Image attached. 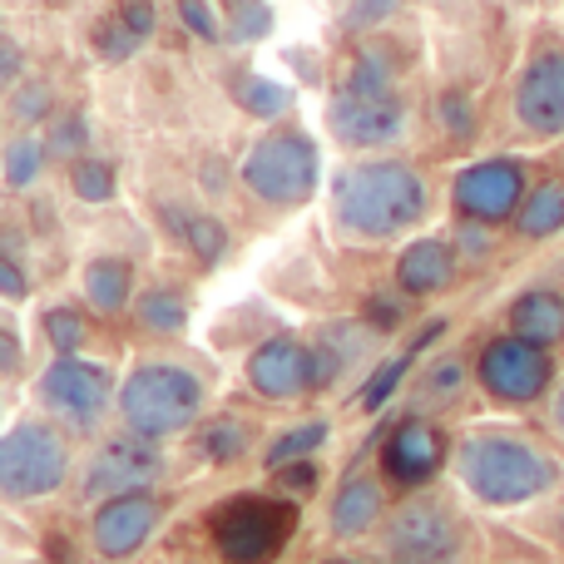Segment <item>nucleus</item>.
I'll list each match as a JSON object with an SVG mask.
<instances>
[{
    "instance_id": "obj_38",
    "label": "nucleus",
    "mask_w": 564,
    "mask_h": 564,
    "mask_svg": "<svg viewBox=\"0 0 564 564\" xmlns=\"http://www.w3.org/2000/svg\"><path fill=\"white\" fill-rule=\"evenodd\" d=\"M119 20H124L139 40L154 35V0H124V6H119Z\"/></svg>"
},
{
    "instance_id": "obj_23",
    "label": "nucleus",
    "mask_w": 564,
    "mask_h": 564,
    "mask_svg": "<svg viewBox=\"0 0 564 564\" xmlns=\"http://www.w3.org/2000/svg\"><path fill=\"white\" fill-rule=\"evenodd\" d=\"M234 99H238V105H243L253 119H278V115H288L292 89L278 85V79H268V75H238V79H234Z\"/></svg>"
},
{
    "instance_id": "obj_43",
    "label": "nucleus",
    "mask_w": 564,
    "mask_h": 564,
    "mask_svg": "<svg viewBox=\"0 0 564 564\" xmlns=\"http://www.w3.org/2000/svg\"><path fill=\"white\" fill-rule=\"evenodd\" d=\"M20 371V337L10 327H0V377H15Z\"/></svg>"
},
{
    "instance_id": "obj_16",
    "label": "nucleus",
    "mask_w": 564,
    "mask_h": 564,
    "mask_svg": "<svg viewBox=\"0 0 564 564\" xmlns=\"http://www.w3.org/2000/svg\"><path fill=\"white\" fill-rule=\"evenodd\" d=\"M307 377H312V351L297 347L292 337L263 341V347L248 357V381H253L258 397H273V401L297 397V391L307 387Z\"/></svg>"
},
{
    "instance_id": "obj_12",
    "label": "nucleus",
    "mask_w": 564,
    "mask_h": 564,
    "mask_svg": "<svg viewBox=\"0 0 564 564\" xmlns=\"http://www.w3.org/2000/svg\"><path fill=\"white\" fill-rule=\"evenodd\" d=\"M159 476H164V451L149 436H119L89 460L85 496H129V490H149Z\"/></svg>"
},
{
    "instance_id": "obj_14",
    "label": "nucleus",
    "mask_w": 564,
    "mask_h": 564,
    "mask_svg": "<svg viewBox=\"0 0 564 564\" xmlns=\"http://www.w3.org/2000/svg\"><path fill=\"white\" fill-rule=\"evenodd\" d=\"M159 525V500L149 490H129V496H109L95 510V550L105 560H129Z\"/></svg>"
},
{
    "instance_id": "obj_18",
    "label": "nucleus",
    "mask_w": 564,
    "mask_h": 564,
    "mask_svg": "<svg viewBox=\"0 0 564 564\" xmlns=\"http://www.w3.org/2000/svg\"><path fill=\"white\" fill-rule=\"evenodd\" d=\"M510 332L550 351L555 341H564V297H560L555 288L520 292V297L510 302Z\"/></svg>"
},
{
    "instance_id": "obj_45",
    "label": "nucleus",
    "mask_w": 564,
    "mask_h": 564,
    "mask_svg": "<svg viewBox=\"0 0 564 564\" xmlns=\"http://www.w3.org/2000/svg\"><path fill=\"white\" fill-rule=\"evenodd\" d=\"M460 238H466V248H470V253H476V258H480V253H486V248H490V243H486V238H480V234H476V228H466V234H460Z\"/></svg>"
},
{
    "instance_id": "obj_2",
    "label": "nucleus",
    "mask_w": 564,
    "mask_h": 564,
    "mask_svg": "<svg viewBox=\"0 0 564 564\" xmlns=\"http://www.w3.org/2000/svg\"><path fill=\"white\" fill-rule=\"evenodd\" d=\"M460 480L486 506H525L560 480V466L520 436H476L460 446Z\"/></svg>"
},
{
    "instance_id": "obj_28",
    "label": "nucleus",
    "mask_w": 564,
    "mask_h": 564,
    "mask_svg": "<svg viewBox=\"0 0 564 564\" xmlns=\"http://www.w3.org/2000/svg\"><path fill=\"white\" fill-rule=\"evenodd\" d=\"M69 184H75V194L85 198V204H109V198H115V169H109L105 159H79Z\"/></svg>"
},
{
    "instance_id": "obj_35",
    "label": "nucleus",
    "mask_w": 564,
    "mask_h": 564,
    "mask_svg": "<svg viewBox=\"0 0 564 564\" xmlns=\"http://www.w3.org/2000/svg\"><path fill=\"white\" fill-rule=\"evenodd\" d=\"M85 139H89L85 119L69 115V119H59V124H55V134H50V149H55V154H79V149H85Z\"/></svg>"
},
{
    "instance_id": "obj_10",
    "label": "nucleus",
    "mask_w": 564,
    "mask_h": 564,
    "mask_svg": "<svg viewBox=\"0 0 564 564\" xmlns=\"http://www.w3.org/2000/svg\"><path fill=\"white\" fill-rule=\"evenodd\" d=\"M387 540L401 560L411 564H441L460 550V525L441 500H406V506L391 516Z\"/></svg>"
},
{
    "instance_id": "obj_36",
    "label": "nucleus",
    "mask_w": 564,
    "mask_h": 564,
    "mask_svg": "<svg viewBox=\"0 0 564 564\" xmlns=\"http://www.w3.org/2000/svg\"><path fill=\"white\" fill-rule=\"evenodd\" d=\"M441 119H446V129L456 139H470V129H476V115H470L466 95H446V99H441Z\"/></svg>"
},
{
    "instance_id": "obj_17",
    "label": "nucleus",
    "mask_w": 564,
    "mask_h": 564,
    "mask_svg": "<svg viewBox=\"0 0 564 564\" xmlns=\"http://www.w3.org/2000/svg\"><path fill=\"white\" fill-rule=\"evenodd\" d=\"M451 278H456V253H451V243H441V238H421V243H411L397 263V288L406 292V297L441 292Z\"/></svg>"
},
{
    "instance_id": "obj_1",
    "label": "nucleus",
    "mask_w": 564,
    "mask_h": 564,
    "mask_svg": "<svg viewBox=\"0 0 564 564\" xmlns=\"http://www.w3.org/2000/svg\"><path fill=\"white\" fill-rule=\"evenodd\" d=\"M337 224L357 238H397L426 214V184L411 164L381 159V164H357L332 184Z\"/></svg>"
},
{
    "instance_id": "obj_29",
    "label": "nucleus",
    "mask_w": 564,
    "mask_h": 564,
    "mask_svg": "<svg viewBox=\"0 0 564 564\" xmlns=\"http://www.w3.org/2000/svg\"><path fill=\"white\" fill-rule=\"evenodd\" d=\"M45 337H50V347L59 351V357H75L79 347H85V317L79 312H69V307H50L45 312Z\"/></svg>"
},
{
    "instance_id": "obj_37",
    "label": "nucleus",
    "mask_w": 564,
    "mask_h": 564,
    "mask_svg": "<svg viewBox=\"0 0 564 564\" xmlns=\"http://www.w3.org/2000/svg\"><path fill=\"white\" fill-rule=\"evenodd\" d=\"M10 109H15V119H45L50 115V85H25Z\"/></svg>"
},
{
    "instance_id": "obj_7",
    "label": "nucleus",
    "mask_w": 564,
    "mask_h": 564,
    "mask_svg": "<svg viewBox=\"0 0 564 564\" xmlns=\"http://www.w3.org/2000/svg\"><path fill=\"white\" fill-rule=\"evenodd\" d=\"M297 510L282 500H234L228 510L214 516V545L228 564H263L288 545Z\"/></svg>"
},
{
    "instance_id": "obj_39",
    "label": "nucleus",
    "mask_w": 564,
    "mask_h": 564,
    "mask_svg": "<svg viewBox=\"0 0 564 564\" xmlns=\"http://www.w3.org/2000/svg\"><path fill=\"white\" fill-rule=\"evenodd\" d=\"M278 480H282L288 490H297V496H302V490L312 496V486H317V466H312V460H292V466L278 470Z\"/></svg>"
},
{
    "instance_id": "obj_26",
    "label": "nucleus",
    "mask_w": 564,
    "mask_h": 564,
    "mask_svg": "<svg viewBox=\"0 0 564 564\" xmlns=\"http://www.w3.org/2000/svg\"><path fill=\"white\" fill-rule=\"evenodd\" d=\"M178 234H184V243L194 248L204 263H218V258L228 253V228L218 224V218H208V214H194L188 224H178Z\"/></svg>"
},
{
    "instance_id": "obj_13",
    "label": "nucleus",
    "mask_w": 564,
    "mask_h": 564,
    "mask_svg": "<svg viewBox=\"0 0 564 564\" xmlns=\"http://www.w3.org/2000/svg\"><path fill=\"white\" fill-rule=\"evenodd\" d=\"M516 119L530 134H564V50H545L516 85Z\"/></svg>"
},
{
    "instance_id": "obj_44",
    "label": "nucleus",
    "mask_w": 564,
    "mask_h": 564,
    "mask_svg": "<svg viewBox=\"0 0 564 564\" xmlns=\"http://www.w3.org/2000/svg\"><path fill=\"white\" fill-rule=\"evenodd\" d=\"M20 65H25V59H20V45L15 40H0V85H10V79L20 75Z\"/></svg>"
},
{
    "instance_id": "obj_8",
    "label": "nucleus",
    "mask_w": 564,
    "mask_h": 564,
    "mask_svg": "<svg viewBox=\"0 0 564 564\" xmlns=\"http://www.w3.org/2000/svg\"><path fill=\"white\" fill-rule=\"evenodd\" d=\"M476 377L496 401H540L550 377H555V361H550L545 347L510 332V337L486 341V351L476 361Z\"/></svg>"
},
{
    "instance_id": "obj_31",
    "label": "nucleus",
    "mask_w": 564,
    "mask_h": 564,
    "mask_svg": "<svg viewBox=\"0 0 564 564\" xmlns=\"http://www.w3.org/2000/svg\"><path fill=\"white\" fill-rule=\"evenodd\" d=\"M95 50H99V59H109V65H119V59H129L139 50V35L124 25V20H99L95 25Z\"/></svg>"
},
{
    "instance_id": "obj_15",
    "label": "nucleus",
    "mask_w": 564,
    "mask_h": 564,
    "mask_svg": "<svg viewBox=\"0 0 564 564\" xmlns=\"http://www.w3.org/2000/svg\"><path fill=\"white\" fill-rule=\"evenodd\" d=\"M441 456H446L441 431L431 426V421L411 416V421H401V426L387 436L381 466H387V476L397 480V486H426V480L441 470Z\"/></svg>"
},
{
    "instance_id": "obj_27",
    "label": "nucleus",
    "mask_w": 564,
    "mask_h": 564,
    "mask_svg": "<svg viewBox=\"0 0 564 564\" xmlns=\"http://www.w3.org/2000/svg\"><path fill=\"white\" fill-rule=\"evenodd\" d=\"M228 10V35L234 40H263L273 30V10L263 0H224Z\"/></svg>"
},
{
    "instance_id": "obj_9",
    "label": "nucleus",
    "mask_w": 564,
    "mask_h": 564,
    "mask_svg": "<svg viewBox=\"0 0 564 564\" xmlns=\"http://www.w3.org/2000/svg\"><path fill=\"white\" fill-rule=\"evenodd\" d=\"M525 204V169L516 159H480L460 169L456 178V208L470 224H506Z\"/></svg>"
},
{
    "instance_id": "obj_25",
    "label": "nucleus",
    "mask_w": 564,
    "mask_h": 564,
    "mask_svg": "<svg viewBox=\"0 0 564 564\" xmlns=\"http://www.w3.org/2000/svg\"><path fill=\"white\" fill-rule=\"evenodd\" d=\"M322 441H327V426H322V421H307V426L282 431L273 446H268V466L282 470V466H292V460H307Z\"/></svg>"
},
{
    "instance_id": "obj_3",
    "label": "nucleus",
    "mask_w": 564,
    "mask_h": 564,
    "mask_svg": "<svg viewBox=\"0 0 564 564\" xmlns=\"http://www.w3.org/2000/svg\"><path fill=\"white\" fill-rule=\"evenodd\" d=\"M327 124H332V134L351 149L387 144V139L401 134V124H406V105H401V95L391 89V69L381 65L377 55L357 59V69H351L347 85H341V95L332 99Z\"/></svg>"
},
{
    "instance_id": "obj_42",
    "label": "nucleus",
    "mask_w": 564,
    "mask_h": 564,
    "mask_svg": "<svg viewBox=\"0 0 564 564\" xmlns=\"http://www.w3.org/2000/svg\"><path fill=\"white\" fill-rule=\"evenodd\" d=\"M460 377H466L460 361H436V371L426 377V391H451V387H460Z\"/></svg>"
},
{
    "instance_id": "obj_41",
    "label": "nucleus",
    "mask_w": 564,
    "mask_h": 564,
    "mask_svg": "<svg viewBox=\"0 0 564 564\" xmlns=\"http://www.w3.org/2000/svg\"><path fill=\"white\" fill-rule=\"evenodd\" d=\"M367 317H371V327L391 332V327L401 322V302H397V297H371V302H367Z\"/></svg>"
},
{
    "instance_id": "obj_40",
    "label": "nucleus",
    "mask_w": 564,
    "mask_h": 564,
    "mask_svg": "<svg viewBox=\"0 0 564 564\" xmlns=\"http://www.w3.org/2000/svg\"><path fill=\"white\" fill-rule=\"evenodd\" d=\"M0 297H6V302L25 297V273H20V263L10 253H0Z\"/></svg>"
},
{
    "instance_id": "obj_22",
    "label": "nucleus",
    "mask_w": 564,
    "mask_h": 564,
    "mask_svg": "<svg viewBox=\"0 0 564 564\" xmlns=\"http://www.w3.org/2000/svg\"><path fill=\"white\" fill-rule=\"evenodd\" d=\"M129 288H134V273H129L124 258H99L85 273V297L95 302L99 312H119L129 302Z\"/></svg>"
},
{
    "instance_id": "obj_5",
    "label": "nucleus",
    "mask_w": 564,
    "mask_h": 564,
    "mask_svg": "<svg viewBox=\"0 0 564 564\" xmlns=\"http://www.w3.org/2000/svg\"><path fill=\"white\" fill-rule=\"evenodd\" d=\"M243 184L263 204H307L312 188H317V144L307 134H292V129L258 139L253 154L243 159Z\"/></svg>"
},
{
    "instance_id": "obj_24",
    "label": "nucleus",
    "mask_w": 564,
    "mask_h": 564,
    "mask_svg": "<svg viewBox=\"0 0 564 564\" xmlns=\"http://www.w3.org/2000/svg\"><path fill=\"white\" fill-rule=\"evenodd\" d=\"M188 317V302L178 297L174 288H149L144 297H139V322L154 332H178Z\"/></svg>"
},
{
    "instance_id": "obj_21",
    "label": "nucleus",
    "mask_w": 564,
    "mask_h": 564,
    "mask_svg": "<svg viewBox=\"0 0 564 564\" xmlns=\"http://www.w3.org/2000/svg\"><path fill=\"white\" fill-rule=\"evenodd\" d=\"M516 228L520 238H550L564 228V178H545V184H535L525 194V204H520L516 214Z\"/></svg>"
},
{
    "instance_id": "obj_11",
    "label": "nucleus",
    "mask_w": 564,
    "mask_h": 564,
    "mask_svg": "<svg viewBox=\"0 0 564 564\" xmlns=\"http://www.w3.org/2000/svg\"><path fill=\"white\" fill-rule=\"evenodd\" d=\"M109 391H115L109 371L85 357H59L55 367L45 371V381H40V397H45L69 426H95L109 411Z\"/></svg>"
},
{
    "instance_id": "obj_34",
    "label": "nucleus",
    "mask_w": 564,
    "mask_h": 564,
    "mask_svg": "<svg viewBox=\"0 0 564 564\" xmlns=\"http://www.w3.org/2000/svg\"><path fill=\"white\" fill-rule=\"evenodd\" d=\"M401 0H351L347 6V25L351 30H367V25H381L387 15H397Z\"/></svg>"
},
{
    "instance_id": "obj_20",
    "label": "nucleus",
    "mask_w": 564,
    "mask_h": 564,
    "mask_svg": "<svg viewBox=\"0 0 564 564\" xmlns=\"http://www.w3.org/2000/svg\"><path fill=\"white\" fill-rule=\"evenodd\" d=\"M441 332H446V322H441V317H436V322H426V327L416 332V341H411V347L401 351V357L381 361V367L367 377V387H361V406H367V411H381V406H387L391 391H397V387H401V377H406V367L416 361V351H426L431 341L441 337Z\"/></svg>"
},
{
    "instance_id": "obj_47",
    "label": "nucleus",
    "mask_w": 564,
    "mask_h": 564,
    "mask_svg": "<svg viewBox=\"0 0 564 564\" xmlns=\"http://www.w3.org/2000/svg\"><path fill=\"white\" fill-rule=\"evenodd\" d=\"M327 564H347V560H327Z\"/></svg>"
},
{
    "instance_id": "obj_33",
    "label": "nucleus",
    "mask_w": 564,
    "mask_h": 564,
    "mask_svg": "<svg viewBox=\"0 0 564 564\" xmlns=\"http://www.w3.org/2000/svg\"><path fill=\"white\" fill-rule=\"evenodd\" d=\"M174 6H178V20H184L198 40H218V35H224V30H218V15L208 10V0H174Z\"/></svg>"
},
{
    "instance_id": "obj_32",
    "label": "nucleus",
    "mask_w": 564,
    "mask_h": 564,
    "mask_svg": "<svg viewBox=\"0 0 564 564\" xmlns=\"http://www.w3.org/2000/svg\"><path fill=\"white\" fill-rule=\"evenodd\" d=\"M248 446V431L238 426V421H214V426L204 431V451L214 460H238Z\"/></svg>"
},
{
    "instance_id": "obj_6",
    "label": "nucleus",
    "mask_w": 564,
    "mask_h": 564,
    "mask_svg": "<svg viewBox=\"0 0 564 564\" xmlns=\"http://www.w3.org/2000/svg\"><path fill=\"white\" fill-rule=\"evenodd\" d=\"M65 466V441L45 421H25V426L0 436V496L6 500H40L50 490H59Z\"/></svg>"
},
{
    "instance_id": "obj_19",
    "label": "nucleus",
    "mask_w": 564,
    "mask_h": 564,
    "mask_svg": "<svg viewBox=\"0 0 564 564\" xmlns=\"http://www.w3.org/2000/svg\"><path fill=\"white\" fill-rule=\"evenodd\" d=\"M381 516V486L367 476H351L341 480L337 500H332V530L337 535H367Z\"/></svg>"
},
{
    "instance_id": "obj_46",
    "label": "nucleus",
    "mask_w": 564,
    "mask_h": 564,
    "mask_svg": "<svg viewBox=\"0 0 564 564\" xmlns=\"http://www.w3.org/2000/svg\"><path fill=\"white\" fill-rule=\"evenodd\" d=\"M555 421H560V431H564V387H560V397H555Z\"/></svg>"
},
{
    "instance_id": "obj_4",
    "label": "nucleus",
    "mask_w": 564,
    "mask_h": 564,
    "mask_svg": "<svg viewBox=\"0 0 564 564\" xmlns=\"http://www.w3.org/2000/svg\"><path fill=\"white\" fill-rule=\"evenodd\" d=\"M119 406H124V421L134 436H174V431H188L204 406V387H198L194 371L169 367V361H144L134 377L119 391Z\"/></svg>"
},
{
    "instance_id": "obj_30",
    "label": "nucleus",
    "mask_w": 564,
    "mask_h": 564,
    "mask_svg": "<svg viewBox=\"0 0 564 564\" xmlns=\"http://www.w3.org/2000/svg\"><path fill=\"white\" fill-rule=\"evenodd\" d=\"M40 164H45V144L40 139H15L6 154V178L10 188H30L40 178Z\"/></svg>"
}]
</instances>
